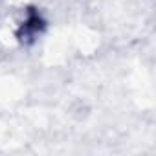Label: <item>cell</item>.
I'll return each mask as SVG.
<instances>
[{
    "label": "cell",
    "mask_w": 156,
    "mask_h": 156,
    "mask_svg": "<svg viewBox=\"0 0 156 156\" xmlns=\"http://www.w3.org/2000/svg\"><path fill=\"white\" fill-rule=\"evenodd\" d=\"M46 28V20L44 17L41 15V11H37L35 8H30L28 13H26V19L20 26V30L17 31V39L22 42V44H30L33 42Z\"/></svg>",
    "instance_id": "1"
}]
</instances>
